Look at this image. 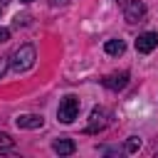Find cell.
I'll return each instance as SVG.
<instances>
[{
	"label": "cell",
	"mask_w": 158,
	"mask_h": 158,
	"mask_svg": "<svg viewBox=\"0 0 158 158\" xmlns=\"http://www.w3.org/2000/svg\"><path fill=\"white\" fill-rule=\"evenodd\" d=\"M156 47H158V32H143V35H138L136 49H138L141 54H148V52H153Z\"/></svg>",
	"instance_id": "obj_6"
},
{
	"label": "cell",
	"mask_w": 158,
	"mask_h": 158,
	"mask_svg": "<svg viewBox=\"0 0 158 158\" xmlns=\"http://www.w3.org/2000/svg\"><path fill=\"white\" fill-rule=\"evenodd\" d=\"M10 67L15 69V72H27L32 64H35V59H37V52H35V47L32 44H20L10 57Z\"/></svg>",
	"instance_id": "obj_1"
},
{
	"label": "cell",
	"mask_w": 158,
	"mask_h": 158,
	"mask_svg": "<svg viewBox=\"0 0 158 158\" xmlns=\"http://www.w3.org/2000/svg\"><path fill=\"white\" fill-rule=\"evenodd\" d=\"M116 2H118V5H121V7H123V5H126V2H128V0H116Z\"/></svg>",
	"instance_id": "obj_14"
},
{
	"label": "cell",
	"mask_w": 158,
	"mask_h": 158,
	"mask_svg": "<svg viewBox=\"0 0 158 158\" xmlns=\"http://www.w3.org/2000/svg\"><path fill=\"white\" fill-rule=\"evenodd\" d=\"M7 67H10V59H7V57H0V79L5 77V72H7Z\"/></svg>",
	"instance_id": "obj_12"
},
{
	"label": "cell",
	"mask_w": 158,
	"mask_h": 158,
	"mask_svg": "<svg viewBox=\"0 0 158 158\" xmlns=\"http://www.w3.org/2000/svg\"><path fill=\"white\" fill-rule=\"evenodd\" d=\"M143 15H146V5H143V2H138V0H128V2L123 5V17H126L128 22H141Z\"/></svg>",
	"instance_id": "obj_5"
},
{
	"label": "cell",
	"mask_w": 158,
	"mask_h": 158,
	"mask_svg": "<svg viewBox=\"0 0 158 158\" xmlns=\"http://www.w3.org/2000/svg\"><path fill=\"white\" fill-rule=\"evenodd\" d=\"M12 146H15V141L10 138V133L0 131V151H7V148H12Z\"/></svg>",
	"instance_id": "obj_10"
},
{
	"label": "cell",
	"mask_w": 158,
	"mask_h": 158,
	"mask_svg": "<svg viewBox=\"0 0 158 158\" xmlns=\"http://www.w3.org/2000/svg\"><path fill=\"white\" fill-rule=\"evenodd\" d=\"M22 2H32V0H22Z\"/></svg>",
	"instance_id": "obj_16"
},
{
	"label": "cell",
	"mask_w": 158,
	"mask_h": 158,
	"mask_svg": "<svg viewBox=\"0 0 158 158\" xmlns=\"http://www.w3.org/2000/svg\"><path fill=\"white\" fill-rule=\"evenodd\" d=\"M109 111L104 109V106H94L91 109V116H89V123H86V128H84V133H99V131H104L106 126H109Z\"/></svg>",
	"instance_id": "obj_3"
},
{
	"label": "cell",
	"mask_w": 158,
	"mask_h": 158,
	"mask_svg": "<svg viewBox=\"0 0 158 158\" xmlns=\"http://www.w3.org/2000/svg\"><path fill=\"white\" fill-rule=\"evenodd\" d=\"M104 49H106V54H123L126 52V42L123 40H109L104 44Z\"/></svg>",
	"instance_id": "obj_9"
},
{
	"label": "cell",
	"mask_w": 158,
	"mask_h": 158,
	"mask_svg": "<svg viewBox=\"0 0 158 158\" xmlns=\"http://www.w3.org/2000/svg\"><path fill=\"white\" fill-rule=\"evenodd\" d=\"M52 148H54L59 156H69V153H74V148H77V146H74V141H72V138H57V141L52 143Z\"/></svg>",
	"instance_id": "obj_8"
},
{
	"label": "cell",
	"mask_w": 158,
	"mask_h": 158,
	"mask_svg": "<svg viewBox=\"0 0 158 158\" xmlns=\"http://www.w3.org/2000/svg\"><path fill=\"white\" fill-rule=\"evenodd\" d=\"M15 123H17L20 128H42L44 118H42V116H37V114H22V116H17V118H15Z\"/></svg>",
	"instance_id": "obj_7"
},
{
	"label": "cell",
	"mask_w": 158,
	"mask_h": 158,
	"mask_svg": "<svg viewBox=\"0 0 158 158\" xmlns=\"http://www.w3.org/2000/svg\"><path fill=\"white\" fill-rule=\"evenodd\" d=\"M5 5H7V0H0V7H5Z\"/></svg>",
	"instance_id": "obj_15"
},
{
	"label": "cell",
	"mask_w": 158,
	"mask_h": 158,
	"mask_svg": "<svg viewBox=\"0 0 158 158\" xmlns=\"http://www.w3.org/2000/svg\"><path fill=\"white\" fill-rule=\"evenodd\" d=\"M101 84H104L106 89H111V91H121V89H126V84H128V72H114V74H106V77L101 79Z\"/></svg>",
	"instance_id": "obj_4"
},
{
	"label": "cell",
	"mask_w": 158,
	"mask_h": 158,
	"mask_svg": "<svg viewBox=\"0 0 158 158\" xmlns=\"http://www.w3.org/2000/svg\"><path fill=\"white\" fill-rule=\"evenodd\" d=\"M141 148V138H136V136H131L128 141H126V153H136Z\"/></svg>",
	"instance_id": "obj_11"
},
{
	"label": "cell",
	"mask_w": 158,
	"mask_h": 158,
	"mask_svg": "<svg viewBox=\"0 0 158 158\" xmlns=\"http://www.w3.org/2000/svg\"><path fill=\"white\" fill-rule=\"evenodd\" d=\"M77 114H79V99H77L74 94L64 96V99L59 101V109H57V118H59L62 123H72V121L77 118Z\"/></svg>",
	"instance_id": "obj_2"
},
{
	"label": "cell",
	"mask_w": 158,
	"mask_h": 158,
	"mask_svg": "<svg viewBox=\"0 0 158 158\" xmlns=\"http://www.w3.org/2000/svg\"><path fill=\"white\" fill-rule=\"evenodd\" d=\"M10 40V30L7 27H0V42H7Z\"/></svg>",
	"instance_id": "obj_13"
}]
</instances>
